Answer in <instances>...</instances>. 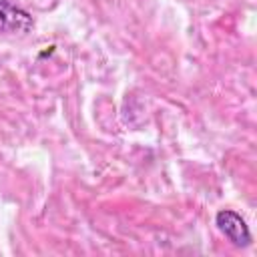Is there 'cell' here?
Returning <instances> with one entry per match:
<instances>
[{
	"label": "cell",
	"instance_id": "obj_1",
	"mask_svg": "<svg viewBox=\"0 0 257 257\" xmlns=\"http://www.w3.org/2000/svg\"><path fill=\"white\" fill-rule=\"evenodd\" d=\"M215 223H217V229L237 247H245L249 245L251 241V233H249V227L247 223L243 221L241 215H237L235 211H219L217 217H215Z\"/></svg>",
	"mask_w": 257,
	"mask_h": 257
},
{
	"label": "cell",
	"instance_id": "obj_2",
	"mask_svg": "<svg viewBox=\"0 0 257 257\" xmlns=\"http://www.w3.org/2000/svg\"><path fill=\"white\" fill-rule=\"evenodd\" d=\"M32 28V18L26 10L12 4L10 0H0V32H28Z\"/></svg>",
	"mask_w": 257,
	"mask_h": 257
}]
</instances>
